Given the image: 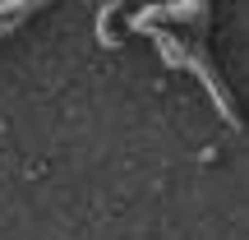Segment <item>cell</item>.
Instances as JSON below:
<instances>
[{"label":"cell","mask_w":249,"mask_h":240,"mask_svg":"<svg viewBox=\"0 0 249 240\" xmlns=\"http://www.w3.org/2000/svg\"><path fill=\"white\" fill-rule=\"evenodd\" d=\"M33 9H37V0H0V37L14 33V28L23 23Z\"/></svg>","instance_id":"6da1fadb"}]
</instances>
